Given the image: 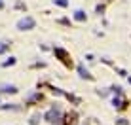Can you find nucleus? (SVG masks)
<instances>
[{"mask_svg": "<svg viewBox=\"0 0 131 125\" xmlns=\"http://www.w3.org/2000/svg\"><path fill=\"white\" fill-rule=\"evenodd\" d=\"M8 47H10V44H8V42H2V46H0V53H4Z\"/></svg>", "mask_w": 131, "mask_h": 125, "instance_id": "10", "label": "nucleus"}, {"mask_svg": "<svg viewBox=\"0 0 131 125\" xmlns=\"http://www.w3.org/2000/svg\"><path fill=\"white\" fill-rule=\"evenodd\" d=\"M112 104H114V108L124 110L125 106H127V102H125V101H122V99H112Z\"/></svg>", "mask_w": 131, "mask_h": 125, "instance_id": "5", "label": "nucleus"}, {"mask_svg": "<svg viewBox=\"0 0 131 125\" xmlns=\"http://www.w3.org/2000/svg\"><path fill=\"white\" fill-rule=\"evenodd\" d=\"M13 65H15V57H10V61L2 62V66H13Z\"/></svg>", "mask_w": 131, "mask_h": 125, "instance_id": "8", "label": "nucleus"}, {"mask_svg": "<svg viewBox=\"0 0 131 125\" xmlns=\"http://www.w3.org/2000/svg\"><path fill=\"white\" fill-rule=\"evenodd\" d=\"M36 121H38V116H34V118L30 119V125H36Z\"/></svg>", "mask_w": 131, "mask_h": 125, "instance_id": "11", "label": "nucleus"}, {"mask_svg": "<svg viewBox=\"0 0 131 125\" xmlns=\"http://www.w3.org/2000/svg\"><path fill=\"white\" fill-rule=\"evenodd\" d=\"M34 25L36 23H34V19L30 15H27V17H23V19L17 21V29H19V30H32Z\"/></svg>", "mask_w": 131, "mask_h": 125, "instance_id": "1", "label": "nucleus"}, {"mask_svg": "<svg viewBox=\"0 0 131 125\" xmlns=\"http://www.w3.org/2000/svg\"><path fill=\"white\" fill-rule=\"evenodd\" d=\"M55 55H57V57H61V61L65 62L67 66H72V61L69 59V53H67L65 49H61V47H57V49H55Z\"/></svg>", "mask_w": 131, "mask_h": 125, "instance_id": "3", "label": "nucleus"}, {"mask_svg": "<svg viewBox=\"0 0 131 125\" xmlns=\"http://www.w3.org/2000/svg\"><path fill=\"white\" fill-rule=\"evenodd\" d=\"M74 19H76V21H85V13H84L82 10H76V11H74Z\"/></svg>", "mask_w": 131, "mask_h": 125, "instance_id": "7", "label": "nucleus"}, {"mask_svg": "<svg viewBox=\"0 0 131 125\" xmlns=\"http://www.w3.org/2000/svg\"><path fill=\"white\" fill-rule=\"evenodd\" d=\"M78 74H80V78H84V80H93V76L89 74V70H88V68H84V65H80V66H78Z\"/></svg>", "mask_w": 131, "mask_h": 125, "instance_id": "4", "label": "nucleus"}, {"mask_svg": "<svg viewBox=\"0 0 131 125\" xmlns=\"http://www.w3.org/2000/svg\"><path fill=\"white\" fill-rule=\"evenodd\" d=\"M129 83H131V78H129Z\"/></svg>", "mask_w": 131, "mask_h": 125, "instance_id": "14", "label": "nucleus"}, {"mask_svg": "<svg viewBox=\"0 0 131 125\" xmlns=\"http://www.w3.org/2000/svg\"><path fill=\"white\" fill-rule=\"evenodd\" d=\"M118 123H120V125H129L127 121H125V119H120V121H118Z\"/></svg>", "mask_w": 131, "mask_h": 125, "instance_id": "12", "label": "nucleus"}, {"mask_svg": "<svg viewBox=\"0 0 131 125\" xmlns=\"http://www.w3.org/2000/svg\"><path fill=\"white\" fill-rule=\"evenodd\" d=\"M2 8H4V2H2V0H0V10H2Z\"/></svg>", "mask_w": 131, "mask_h": 125, "instance_id": "13", "label": "nucleus"}, {"mask_svg": "<svg viewBox=\"0 0 131 125\" xmlns=\"http://www.w3.org/2000/svg\"><path fill=\"white\" fill-rule=\"evenodd\" d=\"M46 121H49V123H59V119H61V110L57 108V106H53L51 110H48L46 112Z\"/></svg>", "mask_w": 131, "mask_h": 125, "instance_id": "2", "label": "nucleus"}, {"mask_svg": "<svg viewBox=\"0 0 131 125\" xmlns=\"http://www.w3.org/2000/svg\"><path fill=\"white\" fill-rule=\"evenodd\" d=\"M0 93H17V87L15 85H4V87H0Z\"/></svg>", "mask_w": 131, "mask_h": 125, "instance_id": "6", "label": "nucleus"}, {"mask_svg": "<svg viewBox=\"0 0 131 125\" xmlns=\"http://www.w3.org/2000/svg\"><path fill=\"white\" fill-rule=\"evenodd\" d=\"M55 4H57V6H63V8H65V6H69V0H55Z\"/></svg>", "mask_w": 131, "mask_h": 125, "instance_id": "9", "label": "nucleus"}]
</instances>
